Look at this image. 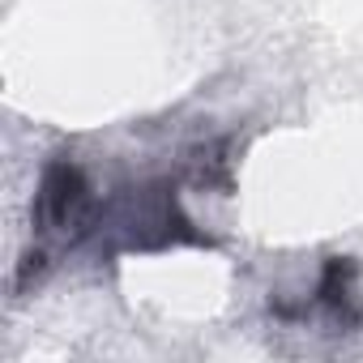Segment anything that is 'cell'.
I'll return each mask as SVG.
<instances>
[{
	"mask_svg": "<svg viewBox=\"0 0 363 363\" xmlns=\"http://www.w3.org/2000/svg\"><path fill=\"white\" fill-rule=\"evenodd\" d=\"M103 227L120 231L124 248H141V252H158V248H175V244H210L179 214L171 179H154V184L128 189V197H120L111 206V214H103Z\"/></svg>",
	"mask_w": 363,
	"mask_h": 363,
	"instance_id": "cell-1",
	"label": "cell"
},
{
	"mask_svg": "<svg viewBox=\"0 0 363 363\" xmlns=\"http://www.w3.org/2000/svg\"><path fill=\"white\" fill-rule=\"evenodd\" d=\"M94 193H90V179L82 175V167L73 158H52L43 167L39 179V193H35V223L43 231L56 235H86L94 227Z\"/></svg>",
	"mask_w": 363,
	"mask_h": 363,
	"instance_id": "cell-2",
	"label": "cell"
},
{
	"mask_svg": "<svg viewBox=\"0 0 363 363\" xmlns=\"http://www.w3.org/2000/svg\"><path fill=\"white\" fill-rule=\"evenodd\" d=\"M354 274H359V265H354L350 257H329V261H325V274H320V286H316V303L329 308L333 320H342V325H359Z\"/></svg>",
	"mask_w": 363,
	"mask_h": 363,
	"instance_id": "cell-3",
	"label": "cell"
}]
</instances>
